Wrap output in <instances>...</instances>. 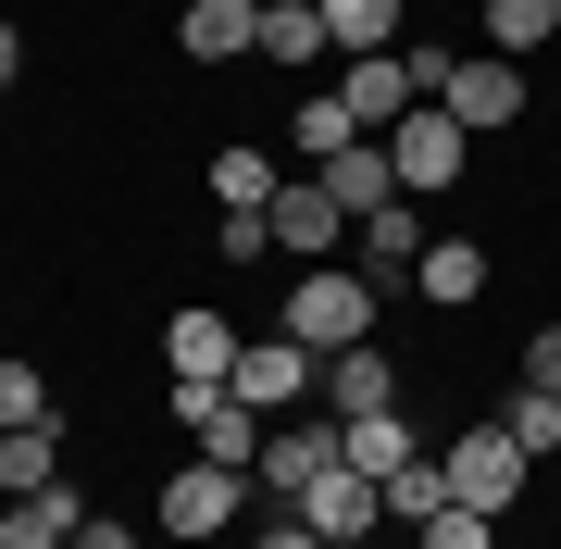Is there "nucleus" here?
I'll return each mask as SVG.
<instances>
[{
	"instance_id": "36",
	"label": "nucleus",
	"mask_w": 561,
	"mask_h": 549,
	"mask_svg": "<svg viewBox=\"0 0 561 549\" xmlns=\"http://www.w3.org/2000/svg\"><path fill=\"white\" fill-rule=\"evenodd\" d=\"M324 549H375V537H324Z\"/></svg>"
},
{
	"instance_id": "35",
	"label": "nucleus",
	"mask_w": 561,
	"mask_h": 549,
	"mask_svg": "<svg viewBox=\"0 0 561 549\" xmlns=\"http://www.w3.org/2000/svg\"><path fill=\"white\" fill-rule=\"evenodd\" d=\"M25 76V25H0V88H13Z\"/></svg>"
},
{
	"instance_id": "19",
	"label": "nucleus",
	"mask_w": 561,
	"mask_h": 549,
	"mask_svg": "<svg viewBox=\"0 0 561 549\" xmlns=\"http://www.w3.org/2000/svg\"><path fill=\"white\" fill-rule=\"evenodd\" d=\"M162 363L175 375H225L238 363V325H225V312H175V325H162Z\"/></svg>"
},
{
	"instance_id": "13",
	"label": "nucleus",
	"mask_w": 561,
	"mask_h": 549,
	"mask_svg": "<svg viewBox=\"0 0 561 549\" xmlns=\"http://www.w3.org/2000/svg\"><path fill=\"white\" fill-rule=\"evenodd\" d=\"M412 449H424V425H412L400 400H387V412H350V425H337V462H350V474H375V488L412 462Z\"/></svg>"
},
{
	"instance_id": "6",
	"label": "nucleus",
	"mask_w": 561,
	"mask_h": 549,
	"mask_svg": "<svg viewBox=\"0 0 561 549\" xmlns=\"http://www.w3.org/2000/svg\"><path fill=\"white\" fill-rule=\"evenodd\" d=\"M324 462H337V412H287V425H262V462H250V488H262V500H300Z\"/></svg>"
},
{
	"instance_id": "30",
	"label": "nucleus",
	"mask_w": 561,
	"mask_h": 549,
	"mask_svg": "<svg viewBox=\"0 0 561 549\" xmlns=\"http://www.w3.org/2000/svg\"><path fill=\"white\" fill-rule=\"evenodd\" d=\"M213 250H225V263H262V250H275V225H262V213H225Z\"/></svg>"
},
{
	"instance_id": "34",
	"label": "nucleus",
	"mask_w": 561,
	"mask_h": 549,
	"mask_svg": "<svg viewBox=\"0 0 561 549\" xmlns=\"http://www.w3.org/2000/svg\"><path fill=\"white\" fill-rule=\"evenodd\" d=\"M76 549H150L138 525H113V512H88V525H76Z\"/></svg>"
},
{
	"instance_id": "32",
	"label": "nucleus",
	"mask_w": 561,
	"mask_h": 549,
	"mask_svg": "<svg viewBox=\"0 0 561 549\" xmlns=\"http://www.w3.org/2000/svg\"><path fill=\"white\" fill-rule=\"evenodd\" d=\"M250 549H324V537L300 525V500H275V512H262V537H250Z\"/></svg>"
},
{
	"instance_id": "16",
	"label": "nucleus",
	"mask_w": 561,
	"mask_h": 549,
	"mask_svg": "<svg viewBox=\"0 0 561 549\" xmlns=\"http://www.w3.org/2000/svg\"><path fill=\"white\" fill-rule=\"evenodd\" d=\"M412 287H424L437 312H474V300H486V250H474V238H424Z\"/></svg>"
},
{
	"instance_id": "22",
	"label": "nucleus",
	"mask_w": 561,
	"mask_h": 549,
	"mask_svg": "<svg viewBox=\"0 0 561 549\" xmlns=\"http://www.w3.org/2000/svg\"><path fill=\"white\" fill-rule=\"evenodd\" d=\"M187 437H201V462H238V474L262 462V412L238 400V387H225V400H213V412H201V425H187Z\"/></svg>"
},
{
	"instance_id": "27",
	"label": "nucleus",
	"mask_w": 561,
	"mask_h": 549,
	"mask_svg": "<svg viewBox=\"0 0 561 549\" xmlns=\"http://www.w3.org/2000/svg\"><path fill=\"white\" fill-rule=\"evenodd\" d=\"M500 425H512L524 462H549V449H561V387H512V412H500Z\"/></svg>"
},
{
	"instance_id": "11",
	"label": "nucleus",
	"mask_w": 561,
	"mask_h": 549,
	"mask_svg": "<svg viewBox=\"0 0 561 549\" xmlns=\"http://www.w3.org/2000/svg\"><path fill=\"white\" fill-rule=\"evenodd\" d=\"M175 50L187 62H250L262 50V0H187V13H175Z\"/></svg>"
},
{
	"instance_id": "24",
	"label": "nucleus",
	"mask_w": 561,
	"mask_h": 549,
	"mask_svg": "<svg viewBox=\"0 0 561 549\" xmlns=\"http://www.w3.org/2000/svg\"><path fill=\"white\" fill-rule=\"evenodd\" d=\"M561 38V0H486V50L524 62V50H549Z\"/></svg>"
},
{
	"instance_id": "5",
	"label": "nucleus",
	"mask_w": 561,
	"mask_h": 549,
	"mask_svg": "<svg viewBox=\"0 0 561 549\" xmlns=\"http://www.w3.org/2000/svg\"><path fill=\"white\" fill-rule=\"evenodd\" d=\"M238 512H250V474H238V462H187V474H162V537H175V549L225 537Z\"/></svg>"
},
{
	"instance_id": "17",
	"label": "nucleus",
	"mask_w": 561,
	"mask_h": 549,
	"mask_svg": "<svg viewBox=\"0 0 561 549\" xmlns=\"http://www.w3.org/2000/svg\"><path fill=\"white\" fill-rule=\"evenodd\" d=\"M62 488V425H13L0 437V500H50Z\"/></svg>"
},
{
	"instance_id": "23",
	"label": "nucleus",
	"mask_w": 561,
	"mask_h": 549,
	"mask_svg": "<svg viewBox=\"0 0 561 549\" xmlns=\"http://www.w3.org/2000/svg\"><path fill=\"white\" fill-rule=\"evenodd\" d=\"M437 512H449V462H437V449H412V462L387 474V525H437Z\"/></svg>"
},
{
	"instance_id": "9",
	"label": "nucleus",
	"mask_w": 561,
	"mask_h": 549,
	"mask_svg": "<svg viewBox=\"0 0 561 549\" xmlns=\"http://www.w3.org/2000/svg\"><path fill=\"white\" fill-rule=\"evenodd\" d=\"M437 113H461L486 138V125H524V62H500V50H474V62H449V88H437Z\"/></svg>"
},
{
	"instance_id": "1",
	"label": "nucleus",
	"mask_w": 561,
	"mask_h": 549,
	"mask_svg": "<svg viewBox=\"0 0 561 549\" xmlns=\"http://www.w3.org/2000/svg\"><path fill=\"white\" fill-rule=\"evenodd\" d=\"M287 338L300 350H362L375 338V275H337V263L287 275Z\"/></svg>"
},
{
	"instance_id": "20",
	"label": "nucleus",
	"mask_w": 561,
	"mask_h": 549,
	"mask_svg": "<svg viewBox=\"0 0 561 549\" xmlns=\"http://www.w3.org/2000/svg\"><path fill=\"white\" fill-rule=\"evenodd\" d=\"M362 263H375V287H387V275H412V263H424V213H412V201L362 213Z\"/></svg>"
},
{
	"instance_id": "3",
	"label": "nucleus",
	"mask_w": 561,
	"mask_h": 549,
	"mask_svg": "<svg viewBox=\"0 0 561 549\" xmlns=\"http://www.w3.org/2000/svg\"><path fill=\"white\" fill-rule=\"evenodd\" d=\"M437 462H449V500H461V512H486V525H500V512L524 500V474H537V462L512 449V425H461Z\"/></svg>"
},
{
	"instance_id": "2",
	"label": "nucleus",
	"mask_w": 561,
	"mask_h": 549,
	"mask_svg": "<svg viewBox=\"0 0 561 549\" xmlns=\"http://www.w3.org/2000/svg\"><path fill=\"white\" fill-rule=\"evenodd\" d=\"M225 387H238V400L262 412V425H287V412H300L312 400V387H324V350H300V338H238V363H225Z\"/></svg>"
},
{
	"instance_id": "31",
	"label": "nucleus",
	"mask_w": 561,
	"mask_h": 549,
	"mask_svg": "<svg viewBox=\"0 0 561 549\" xmlns=\"http://www.w3.org/2000/svg\"><path fill=\"white\" fill-rule=\"evenodd\" d=\"M400 62H412V88H424V101H437V88H449V62H461V50H449V38H400Z\"/></svg>"
},
{
	"instance_id": "7",
	"label": "nucleus",
	"mask_w": 561,
	"mask_h": 549,
	"mask_svg": "<svg viewBox=\"0 0 561 549\" xmlns=\"http://www.w3.org/2000/svg\"><path fill=\"white\" fill-rule=\"evenodd\" d=\"M262 225H275V250H287V263H324V250L350 238V213H337V187H324V175H287L275 201H262Z\"/></svg>"
},
{
	"instance_id": "28",
	"label": "nucleus",
	"mask_w": 561,
	"mask_h": 549,
	"mask_svg": "<svg viewBox=\"0 0 561 549\" xmlns=\"http://www.w3.org/2000/svg\"><path fill=\"white\" fill-rule=\"evenodd\" d=\"M13 425H50V375L0 350V437H13Z\"/></svg>"
},
{
	"instance_id": "4",
	"label": "nucleus",
	"mask_w": 561,
	"mask_h": 549,
	"mask_svg": "<svg viewBox=\"0 0 561 549\" xmlns=\"http://www.w3.org/2000/svg\"><path fill=\"white\" fill-rule=\"evenodd\" d=\"M461 138L474 125L437 113V101H412L400 125H387V163H400V201H437V187H461Z\"/></svg>"
},
{
	"instance_id": "21",
	"label": "nucleus",
	"mask_w": 561,
	"mask_h": 549,
	"mask_svg": "<svg viewBox=\"0 0 561 549\" xmlns=\"http://www.w3.org/2000/svg\"><path fill=\"white\" fill-rule=\"evenodd\" d=\"M76 525H88V512L62 500V488L50 500H0V549H76Z\"/></svg>"
},
{
	"instance_id": "15",
	"label": "nucleus",
	"mask_w": 561,
	"mask_h": 549,
	"mask_svg": "<svg viewBox=\"0 0 561 549\" xmlns=\"http://www.w3.org/2000/svg\"><path fill=\"white\" fill-rule=\"evenodd\" d=\"M262 62H287V76L337 62V38H324V0H262Z\"/></svg>"
},
{
	"instance_id": "14",
	"label": "nucleus",
	"mask_w": 561,
	"mask_h": 549,
	"mask_svg": "<svg viewBox=\"0 0 561 549\" xmlns=\"http://www.w3.org/2000/svg\"><path fill=\"white\" fill-rule=\"evenodd\" d=\"M324 187H337V213L362 225V213H387V201H400V163H387V138H350L337 150V163H312Z\"/></svg>"
},
{
	"instance_id": "12",
	"label": "nucleus",
	"mask_w": 561,
	"mask_h": 549,
	"mask_svg": "<svg viewBox=\"0 0 561 549\" xmlns=\"http://www.w3.org/2000/svg\"><path fill=\"white\" fill-rule=\"evenodd\" d=\"M312 400L337 412V425H350V412H387V400H400V363H387L375 338H362V350H324V387H312Z\"/></svg>"
},
{
	"instance_id": "26",
	"label": "nucleus",
	"mask_w": 561,
	"mask_h": 549,
	"mask_svg": "<svg viewBox=\"0 0 561 549\" xmlns=\"http://www.w3.org/2000/svg\"><path fill=\"white\" fill-rule=\"evenodd\" d=\"M275 187H287V175L262 163L250 138H238V150H213V201H225V213H262V201H275Z\"/></svg>"
},
{
	"instance_id": "18",
	"label": "nucleus",
	"mask_w": 561,
	"mask_h": 549,
	"mask_svg": "<svg viewBox=\"0 0 561 549\" xmlns=\"http://www.w3.org/2000/svg\"><path fill=\"white\" fill-rule=\"evenodd\" d=\"M324 38H337V62H362V50H400L412 13L400 0H324Z\"/></svg>"
},
{
	"instance_id": "33",
	"label": "nucleus",
	"mask_w": 561,
	"mask_h": 549,
	"mask_svg": "<svg viewBox=\"0 0 561 549\" xmlns=\"http://www.w3.org/2000/svg\"><path fill=\"white\" fill-rule=\"evenodd\" d=\"M524 387H561V325H537V338H524Z\"/></svg>"
},
{
	"instance_id": "10",
	"label": "nucleus",
	"mask_w": 561,
	"mask_h": 549,
	"mask_svg": "<svg viewBox=\"0 0 561 549\" xmlns=\"http://www.w3.org/2000/svg\"><path fill=\"white\" fill-rule=\"evenodd\" d=\"M300 525H312V537H375V525H387V488L350 474V462H324L312 488H300Z\"/></svg>"
},
{
	"instance_id": "29",
	"label": "nucleus",
	"mask_w": 561,
	"mask_h": 549,
	"mask_svg": "<svg viewBox=\"0 0 561 549\" xmlns=\"http://www.w3.org/2000/svg\"><path fill=\"white\" fill-rule=\"evenodd\" d=\"M412 537H424V549H500V525H486V512H461V500L437 512V525H412Z\"/></svg>"
},
{
	"instance_id": "37",
	"label": "nucleus",
	"mask_w": 561,
	"mask_h": 549,
	"mask_svg": "<svg viewBox=\"0 0 561 549\" xmlns=\"http://www.w3.org/2000/svg\"><path fill=\"white\" fill-rule=\"evenodd\" d=\"M162 549H175V537H162Z\"/></svg>"
},
{
	"instance_id": "8",
	"label": "nucleus",
	"mask_w": 561,
	"mask_h": 549,
	"mask_svg": "<svg viewBox=\"0 0 561 549\" xmlns=\"http://www.w3.org/2000/svg\"><path fill=\"white\" fill-rule=\"evenodd\" d=\"M324 88H337V101H350V125H362V138H387V125H400V113L424 101L400 50H362V62H337V76H324Z\"/></svg>"
},
{
	"instance_id": "25",
	"label": "nucleus",
	"mask_w": 561,
	"mask_h": 549,
	"mask_svg": "<svg viewBox=\"0 0 561 549\" xmlns=\"http://www.w3.org/2000/svg\"><path fill=\"white\" fill-rule=\"evenodd\" d=\"M287 138H300V163H337V150L362 138V125H350V101H337V88H312V101L287 113Z\"/></svg>"
}]
</instances>
